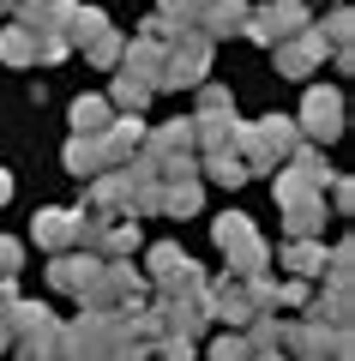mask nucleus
<instances>
[{
  "label": "nucleus",
  "mask_w": 355,
  "mask_h": 361,
  "mask_svg": "<svg viewBox=\"0 0 355 361\" xmlns=\"http://www.w3.org/2000/svg\"><path fill=\"white\" fill-rule=\"evenodd\" d=\"M205 175H211L217 187H247V175H253V169L235 157V145H223V151H205Z\"/></svg>",
  "instance_id": "dca6fc26"
},
{
  "label": "nucleus",
  "mask_w": 355,
  "mask_h": 361,
  "mask_svg": "<svg viewBox=\"0 0 355 361\" xmlns=\"http://www.w3.org/2000/svg\"><path fill=\"white\" fill-rule=\"evenodd\" d=\"M0 61H13V66H37V37H30L25 25H6V30H0Z\"/></svg>",
  "instance_id": "5701e85b"
},
{
  "label": "nucleus",
  "mask_w": 355,
  "mask_h": 361,
  "mask_svg": "<svg viewBox=\"0 0 355 361\" xmlns=\"http://www.w3.org/2000/svg\"><path fill=\"white\" fill-rule=\"evenodd\" d=\"M199 6H205V0H163V18H175L181 30H193V25H199Z\"/></svg>",
  "instance_id": "c756f323"
},
{
  "label": "nucleus",
  "mask_w": 355,
  "mask_h": 361,
  "mask_svg": "<svg viewBox=\"0 0 355 361\" xmlns=\"http://www.w3.org/2000/svg\"><path fill=\"white\" fill-rule=\"evenodd\" d=\"M6 199H13V175H6V169H0V205H6Z\"/></svg>",
  "instance_id": "473e14b6"
},
{
  "label": "nucleus",
  "mask_w": 355,
  "mask_h": 361,
  "mask_svg": "<svg viewBox=\"0 0 355 361\" xmlns=\"http://www.w3.org/2000/svg\"><path fill=\"white\" fill-rule=\"evenodd\" d=\"M145 259H151V277H157V289H163V283H175V277H187V271H193V259L181 253L175 241H157Z\"/></svg>",
  "instance_id": "f3484780"
},
{
  "label": "nucleus",
  "mask_w": 355,
  "mask_h": 361,
  "mask_svg": "<svg viewBox=\"0 0 355 361\" xmlns=\"http://www.w3.org/2000/svg\"><path fill=\"white\" fill-rule=\"evenodd\" d=\"M241 18H247V0H205L199 6V30L205 37H235V30H241Z\"/></svg>",
  "instance_id": "f8f14e48"
},
{
  "label": "nucleus",
  "mask_w": 355,
  "mask_h": 361,
  "mask_svg": "<svg viewBox=\"0 0 355 361\" xmlns=\"http://www.w3.org/2000/svg\"><path fill=\"white\" fill-rule=\"evenodd\" d=\"M271 54H277V73H283V78H307V73H313V66H319V61L331 54V42L319 37L313 25H301L295 37L271 42Z\"/></svg>",
  "instance_id": "423d86ee"
},
{
  "label": "nucleus",
  "mask_w": 355,
  "mask_h": 361,
  "mask_svg": "<svg viewBox=\"0 0 355 361\" xmlns=\"http://www.w3.org/2000/svg\"><path fill=\"white\" fill-rule=\"evenodd\" d=\"M283 265H289L295 277H319V271H325V247H319L313 235H295L289 253H283Z\"/></svg>",
  "instance_id": "6ab92c4d"
},
{
  "label": "nucleus",
  "mask_w": 355,
  "mask_h": 361,
  "mask_svg": "<svg viewBox=\"0 0 355 361\" xmlns=\"http://www.w3.org/2000/svg\"><path fill=\"white\" fill-rule=\"evenodd\" d=\"M90 180H97V187H90V211H102V217H109V211H127V199H133V180L121 175V169H114V175L102 169V175H90ZM127 217H133V211H127Z\"/></svg>",
  "instance_id": "ddd939ff"
},
{
  "label": "nucleus",
  "mask_w": 355,
  "mask_h": 361,
  "mask_svg": "<svg viewBox=\"0 0 355 361\" xmlns=\"http://www.w3.org/2000/svg\"><path fill=\"white\" fill-rule=\"evenodd\" d=\"M199 109H235L223 85H199Z\"/></svg>",
  "instance_id": "2f4dec72"
},
{
  "label": "nucleus",
  "mask_w": 355,
  "mask_h": 361,
  "mask_svg": "<svg viewBox=\"0 0 355 361\" xmlns=\"http://www.w3.org/2000/svg\"><path fill=\"white\" fill-rule=\"evenodd\" d=\"M61 163H66V175H78V180H90V175H102V145H97V133H73L66 139V151H61Z\"/></svg>",
  "instance_id": "9b49d317"
},
{
  "label": "nucleus",
  "mask_w": 355,
  "mask_h": 361,
  "mask_svg": "<svg viewBox=\"0 0 355 361\" xmlns=\"http://www.w3.org/2000/svg\"><path fill=\"white\" fill-rule=\"evenodd\" d=\"M217 247L229 253V265H235V277H253V271H265V241H259V229L241 217V211H229V217H217Z\"/></svg>",
  "instance_id": "7ed1b4c3"
},
{
  "label": "nucleus",
  "mask_w": 355,
  "mask_h": 361,
  "mask_svg": "<svg viewBox=\"0 0 355 361\" xmlns=\"http://www.w3.org/2000/svg\"><path fill=\"white\" fill-rule=\"evenodd\" d=\"M253 361H283V349H271V355H253Z\"/></svg>",
  "instance_id": "f704fd0d"
},
{
  "label": "nucleus",
  "mask_w": 355,
  "mask_h": 361,
  "mask_svg": "<svg viewBox=\"0 0 355 361\" xmlns=\"http://www.w3.org/2000/svg\"><path fill=\"white\" fill-rule=\"evenodd\" d=\"M211 73V37L205 30H181L163 49V73H157V90H181V85H205Z\"/></svg>",
  "instance_id": "f03ea898"
},
{
  "label": "nucleus",
  "mask_w": 355,
  "mask_h": 361,
  "mask_svg": "<svg viewBox=\"0 0 355 361\" xmlns=\"http://www.w3.org/2000/svg\"><path fill=\"white\" fill-rule=\"evenodd\" d=\"M247 349H253V355H271V349H283V325L271 319V313H253V319H247Z\"/></svg>",
  "instance_id": "393cba45"
},
{
  "label": "nucleus",
  "mask_w": 355,
  "mask_h": 361,
  "mask_svg": "<svg viewBox=\"0 0 355 361\" xmlns=\"http://www.w3.org/2000/svg\"><path fill=\"white\" fill-rule=\"evenodd\" d=\"M97 277H102V253H66L61 247V259L49 265V283L66 289V295H78V301L97 289Z\"/></svg>",
  "instance_id": "0eeeda50"
},
{
  "label": "nucleus",
  "mask_w": 355,
  "mask_h": 361,
  "mask_svg": "<svg viewBox=\"0 0 355 361\" xmlns=\"http://www.w3.org/2000/svg\"><path fill=\"white\" fill-rule=\"evenodd\" d=\"M18 265H25V241H13V235H0V277H13Z\"/></svg>",
  "instance_id": "7c9ffc66"
},
{
  "label": "nucleus",
  "mask_w": 355,
  "mask_h": 361,
  "mask_svg": "<svg viewBox=\"0 0 355 361\" xmlns=\"http://www.w3.org/2000/svg\"><path fill=\"white\" fill-rule=\"evenodd\" d=\"M6 343H13V331H6V319H0V349H6Z\"/></svg>",
  "instance_id": "72a5a7b5"
},
{
  "label": "nucleus",
  "mask_w": 355,
  "mask_h": 361,
  "mask_svg": "<svg viewBox=\"0 0 355 361\" xmlns=\"http://www.w3.org/2000/svg\"><path fill=\"white\" fill-rule=\"evenodd\" d=\"M319 217H325V193H307L283 205V229L289 235H319Z\"/></svg>",
  "instance_id": "2eb2a0df"
},
{
  "label": "nucleus",
  "mask_w": 355,
  "mask_h": 361,
  "mask_svg": "<svg viewBox=\"0 0 355 361\" xmlns=\"http://www.w3.org/2000/svg\"><path fill=\"white\" fill-rule=\"evenodd\" d=\"M235 157L247 169H277L283 157L295 151V121L289 115H271V121H253V127H235Z\"/></svg>",
  "instance_id": "f257e3e1"
},
{
  "label": "nucleus",
  "mask_w": 355,
  "mask_h": 361,
  "mask_svg": "<svg viewBox=\"0 0 355 361\" xmlns=\"http://www.w3.org/2000/svg\"><path fill=\"white\" fill-rule=\"evenodd\" d=\"M109 127V97H78L73 103V133H102Z\"/></svg>",
  "instance_id": "a878e982"
},
{
  "label": "nucleus",
  "mask_w": 355,
  "mask_h": 361,
  "mask_svg": "<svg viewBox=\"0 0 355 361\" xmlns=\"http://www.w3.org/2000/svg\"><path fill=\"white\" fill-rule=\"evenodd\" d=\"M205 361H253V349H247V337H241V331H223V337H211Z\"/></svg>",
  "instance_id": "bb28decb"
},
{
  "label": "nucleus",
  "mask_w": 355,
  "mask_h": 361,
  "mask_svg": "<svg viewBox=\"0 0 355 361\" xmlns=\"http://www.w3.org/2000/svg\"><path fill=\"white\" fill-rule=\"evenodd\" d=\"M295 127H301V139L307 145H331L343 133V97L337 90H325V85H313L301 97V115H295Z\"/></svg>",
  "instance_id": "39448f33"
},
{
  "label": "nucleus",
  "mask_w": 355,
  "mask_h": 361,
  "mask_svg": "<svg viewBox=\"0 0 355 361\" xmlns=\"http://www.w3.org/2000/svg\"><path fill=\"white\" fill-rule=\"evenodd\" d=\"M85 49H90V66H114L121 61V37H114V30H97Z\"/></svg>",
  "instance_id": "c85d7f7f"
},
{
  "label": "nucleus",
  "mask_w": 355,
  "mask_h": 361,
  "mask_svg": "<svg viewBox=\"0 0 355 361\" xmlns=\"http://www.w3.org/2000/svg\"><path fill=\"white\" fill-rule=\"evenodd\" d=\"M145 133H151V127H145L139 115H127V121H109V127L97 133V145H102V163H109V169H121V163H127V157L145 145Z\"/></svg>",
  "instance_id": "6e6552de"
},
{
  "label": "nucleus",
  "mask_w": 355,
  "mask_h": 361,
  "mask_svg": "<svg viewBox=\"0 0 355 361\" xmlns=\"http://www.w3.org/2000/svg\"><path fill=\"white\" fill-rule=\"evenodd\" d=\"M163 49H169V42L133 37V42H121V61H127V73H133V78H151V85H157V73H163Z\"/></svg>",
  "instance_id": "4468645a"
},
{
  "label": "nucleus",
  "mask_w": 355,
  "mask_h": 361,
  "mask_svg": "<svg viewBox=\"0 0 355 361\" xmlns=\"http://www.w3.org/2000/svg\"><path fill=\"white\" fill-rule=\"evenodd\" d=\"M199 180L193 175H169V187H163V211L169 217H193V211H199Z\"/></svg>",
  "instance_id": "a211bd4d"
},
{
  "label": "nucleus",
  "mask_w": 355,
  "mask_h": 361,
  "mask_svg": "<svg viewBox=\"0 0 355 361\" xmlns=\"http://www.w3.org/2000/svg\"><path fill=\"white\" fill-rule=\"evenodd\" d=\"M235 139V109H199L193 115V151H223Z\"/></svg>",
  "instance_id": "9d476101"
},
{
  "label": "nucleus",
  "mask_w": 355,
  "mask_h": 361,
  "mask_svg": "<svg viewBox=\"0 0 355 361\" xmlns=\"http://www.w3.org/2000/svg\"><path fill=\"white\" fill-rule=\"evenodd\" d=\"M145 157H151L157 169H163L169 157H193V121H169V127L145 133Z\"/></svg>",
  "instance_id": "1a4fd4ad"
},
{
  "label": "nucleus",
  "mask_w": 355,
  "mask_h": 361,
  "mask_svg": "<svg viewBox=\"0 0 355 361\" xmlns=\"http://www.w3.org/2000/svg\"><path fill=\"white\" fill-rule=\"evenodd\" d=\"M151 97H157V85H151V78H133V73H121V78H114V90H109V103H121L127 115H139Z\"/></svg>",
  "instance_id": "4be33fe9"
},
{
  "label": "nucleus",
  "mask_w": 355,
  "mask_h": 361,
  "mask_svg": "<svg viewBox=\"0 0 355 361\" xmlns=\"http://www.w3.org/2000/svg\"><path fill=\"white\" fill-rule=\"evenodd\" d=\"M283 163H289L295 175L307 180V187H325V180H331V169H325V151H319V145H295V151L283 157Z\"/></svg>",
  "instance_id": "aec40b11"
},
{
  "label": "nucleus",
  "mask_w": 355,
  "mask_h": 361,
  "mask_svg": "<svg viewBox=\"0 0 355 361\" xmlns=\"http://www.w3.org/2000/svg\"><path fill=\"white\" fill-rule=\"evenodd\" d=\"M319 37H325L331 49H349V37H355V13H349V6H337V13L319 25Z\"/></svg>",
  "instance_id": "cd10ccee"
},
{
  "label": "nucleus",
  "mask_w": 355,
  "mask_h": 361,
  "mask_svg": "<svg viewBox=\"0 0 355 361\" xmlns=\"http://www.w3.org/2000/svg\"><path fill=\"white\" fill-rule=\"evenodd\" d=\"M301 25H307V6H301V0H271V6H247V18H241V30L259 42V49H271V42L295 37Z\"/></svg>",
  "instance_id": "20e7f679"
},
{
  "label": "nucleus",
  "mask_w": 355,
  "mask_h": 361,
  "mask_svg": "<svg viewBox=\"0 0 355 361\" xmlns=\"http://www.w3.org/2000/svg\"><path fill=\"white\" fill-rule=\"evenodd\" d=\"M97 30H109V13H102V6H73V13H66V42L85 49Z\"/></svg>",
  "instance_id": "b1692460"
},
{
  "label": "nucleus",
  "mask_w": 355,
  "mask_h": 361,
  "mask_svg": "<svg viewBox=\"0 0 355 361\" xmlns=\"http://www.w3.org/2000/svg\"><path fill=\"white\" fill-rule=\"evenodd\" d=\"M37 247H49V253L73 247V211H42L37 217Z\"/></svg>",
  "instance_id": "412c9836"
}]
</instances>
